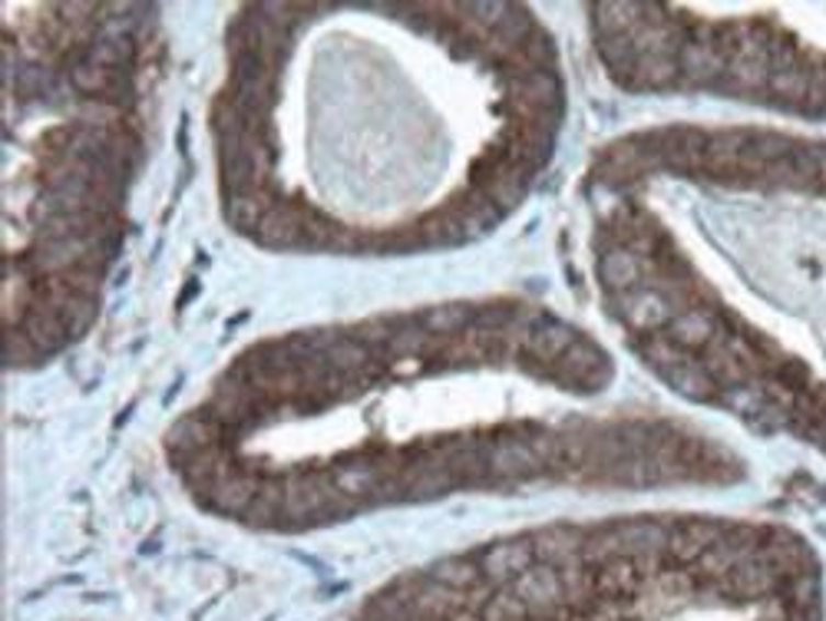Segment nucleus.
Listing matches in <instances>:
<instances>
[{
	"mask_svg": "<svg viewBox=\"0 0 826 621\" xmlns=\"http://www.w3.org/2000/svg\"><path fill=\"white\" fill-rule=\"evenodd\" d=\"M476 562H479L483 578L489 585H506L535 562V549H532V539H509V542H496L486 552H479Z\"/></svg>",
	"mask_w": 826,
	"mask_h": 621,
	"instance_id": "obj_1",
	"label": "nucleus"
},
{
	"mask_svg": "<svg viewBox=\"0 0 826 621\" xmlns=\"http://www.w3.org/2000/svg\"><path fill=\"white\" fill-rule=\"evenodd\" d=\"M665 335L681 348V351H708V345L721 335V310L708 307H684L681 315L671 318Z\"/></svg>",
	"mask_w": 826,
	"mask_h": 621,
	"instance_id": "obj_2",
	"label": "nucleus"
},
{
	"mask_svg": "<svg viewBox=\"0 0 826 621\" xmlns=\"http://www.w3.org/2000/svg\"><path fill=\"white\" fill-rule=\"evenodd\" d=\"M661 377H665L681 397H688V400H717V394H721L717 384L711 381L704 361H694V358L678 361L675 368L661 371Z\"/></svg>",
	"mask_w": 826,
	"mask_h": 621,
	"instance_id": "obj_3",
	"label": "nucleus"
},
{
	"mask_svg": "<svg viewBox=\"0 0 826 621\" xmlns=\"http://www.w3.org/2000/svg\"><path fill=\"white\" fill-rule=\"evenodd\" d=\"M810 80H813V70L806 67H790V70H773L770 80H767V90L777 97V100H790V103H800L806 100L810 93Z\"/></svg>",
	"mask_w": 826,
	"mask_h": 621,
	"instance_id": "obj_4",
	"label": "nucleus"
},
{
	"mask_svg": "<svg viewBox=\"0 0 826 621\" xmlns=\"http://www.w3.org/2000/svg\"><path fill=\"white\" fill-rule=\"evenodd\" d=\"M763 400H767V394H763V387L757 381L740 384V387H727V391L717 394V404L727 407L731 414H740V417H750L754 410H760Z\"/></svg>",
	"mask_w": 826,
	"mask_h": 621,
	"instance_id": "obj_5",
	"label": "nucleus"
}]
</instances>
